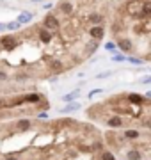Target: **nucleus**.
Here are the masks:
<instances>
[{"mask_svg":"<svg viewBox=\"0 0 151 160\" xmlns=\"http://www.w3.org/2000/svg\"><path fill=\"white\" fill-rule=\"evenodd\" d=\"M107 125L110 126V128H121V126H123V118H121V116L109 118V119H107Z\"/></svg>","mask_w":151,"mask_h":160,"instance_id":"obj_8","label":"nucleus"},{"mask_svg":"<svg viewBox=\"0 0 151 160\" xmlns=\"http://www.w3.org/2000/svg\"><path fill=\"white\" fill-rule=\"evenodd\" d=\"M61 12H62V14H68V16L73 14V4H71V2H62V4H61Z\"/></svg>","mask_w":151,"mask_h":160,"instance_id":"obj_13","label":"nucleus"},{"mask_svg":"<svg viewBox=\"0 0 151 160\" xmlns=\"http://www.w3.org/2000/svg\"><path fill=\"white\" fill-rule=\"evenodd\" d=\"M101 20H103V16L98 14V12H91V14H89V23H93V25H100Z\"/></svg>","mask_w":151,"mask_h":160,"instance_id":"obj_14","label":"nucleus"},{"mask_svg":"<svg viewBox=\"0 0 151 160\" xmlns=\"http://www.w3.org/2000/svg\"><path fill=\"white\" fill-rule=\"evenodd\" d=\"M128 160H140L142 158V155H140V151H137V149H132V151H128Z\"/></svg>","mask_w":151,"mask_h":160,"instance_id":"obj_17","label":"nucleus"},{"mask_svg":"<svg viewBox=\"0 0 151 160\" xmlns=\"http://www.w3.org/2000/svg\"><path fill=\"white\" fill-rule=\"evenodd\" d=\"M0 30H6V23H0Z\"/></svg>","mask_w":151,"mask_h":160,"instance_id":"obj_29","label":"nucleus"},{"mask_svg":"<svg viewBox=\"0 0 151 160\" xmlns=\"http://www.w3.org/2000/svg\"><path fill=\"white\" fill-rule=\"evenodd\" d=\"M105 50L107 52H114L116 50V45H114V43H105Z\"/></svg>","mask_w":151,"mask_h":160,"instance_id":"obj_23","label":"nucleus"},{"mask_svg":"<svg viewBox=\"0 0 151 160\" xmlns=\"http://www.w3.org/2000/svg\"><path fill=\"white\" fill-rule=\"evenodd\" d=\"M29 128H30V121L23 119V121L18 123V130H29Z\"/></svg>","mask_w":151,"mask_h":160,"instance_id":"obj_20","label":"nucleus"},{"mask_svg":"<svg viewBox=\"0 0 151 160\" xmlns=\"http://www.w3.org/2000/svg\"><path fill=\"white\" fill-rule=\"evenodd\" d=\"M89 34H91V38H93V39L100 41V39H101V38L105 36V29L101 27V25H94V27H91Z\"/></svg>","mask_w":151,"mask_h":160,"instance_id":"obj_6","label":"nucleus"},{"mask_svg":"<svg viewBox=\"0 0 151 160\" xmlns=\"http://www.w3.org/2000/svg\"><path fill=\"white\" fill-rule=\"evenodd\" d=\"M2 103H4V102H2V100H0V107H2Z\"/></svg>","mask_w":151,"mask_h":160,"instance_id":"obj_32","label":"nucleus"},{"mask_svg":"<svg viewBox=\"0 0 151 160\" xmlns=\"http://www.w3.org/2000/svg\"><path fill=\"white\" fill-rule=\"evenodd\" d=\"M142 4H144V0H130L126 4V12L128 14H132V16H140V11H142Z\"/></svg>","mask_w":151,"mask_h":160,"instance_id":"obj_1","label":"nucleus"},{"mask_svg":"<svg viewBox=\"0 0 151 160\" xmlns=\"http://www.w3.org/2000/svg\"><path fill=\"white\" fill-rule=\"evenodd\" d=\"M41 100L39 94H36V92H32V94H27V96H23V102L27 103H37Z\"/></svg>","mask_w":151,"mask_h":160,"instance_id":"obj_15","label":"nucleus"},{"mask_svg":"<svg viewBox=\"0 0 151 160\" xmlns=\"http://www.w3.org/2000/svg\"><path fill=\"white\" fill-rule=\"evenodd\" d=\"M32 2H43V0H32Z\"/></svg>","mask_w":151,"mask_h":160,"instance_id":"obj_31","label":"nucleus"},{"mask_svg":"<svg viewBox=\"0 0 151 160\" xmlns=\"http://www.w3.org/2000/svg\"><path fill=\"white\" fill-rule=\"evenodd\" d=\"M100 92H103V91H101V89H93V91L89 92V98H94L96 94H100Z\"/></svg>","mask_w":151,"mask_h":160,"instance_id":"obj_24","label":"nucleus"},{"mask_svg":"<svg viewBox=\"0 0 151 160\" xmlns=\"http://www.w3.org/2000/svg\"><path fill=\"white\" fill-rule=\"evenodd\" d=\"M140 82H142V84H149L151 77H149V75H146V77H142V80H140Z\"/></svg>","mask_w":151,"mask_h":160,"instance_id":"obj_26","label":"nucleus"},{"mask_svg":"<svg viewBox=\"0 0 151 160\" xmlns=\"http://www.w3.org/2000/svg\"><path fill=\"white\" fill-rule=\"evenodd\" d=\"M34 20V14L30 11H23V12H20L18 14V18H16V22L20 23V25H27V23H30Z\"/></svg>","mask_w":151,"mask_h":160,"instance_id":"obj_5","label":"nucleus"},{"mask_svg":"<svg viewBox=\"0 0 151 160\" xmlns=\"http://www.w3.org/2000/svg\"><path fill=\"white\" fill-rule=\"evenodd\" d=\"M109 75H110V73H109V71H105V73H100L98 77H100V78H103V77H109Z\"/></svg>","mask_w":151,"mask_h":160,"instance_id":"obj_27","label":"nucleus"},{"mask_svg":"<svg viewBox=\"0 0 151 160\" xmlns=\"http://www.w3.org/2000/svg\"><path fill=\"white\" fill-rule=\"evenodd\" d=\"M62 68H64V64L61 62L59 59H52V61H50V69H52L53 73H61Z\"/></svg>","mask_w":151,"mask_h":160,"instance_id":"obj_11","label":"nucleus"},{"mask_svg":"<svg viewBox=\"0 0 151 160\" xmlns=\"http://www.w3.org/2000/svg\"><path fill=\"white\" fill-rule=\"evenodd\" d=\"M75 110H80V103L76 102H70V103H66V107L62 109L64 114H71V112H75Z\"/></svg>","mask_w":151,"mask_h":160,"instance_id":"obj_9","label":"nucleus"},{"mask_svg":"<svg viewBox=\"0 0 151 160\" xmlns=\"http://www.w3.org/2000/svg\"><path fill=\"white\" fill-rule=\"evenodd\" d=\"M126 100H128L130 103H135V105H140L142 102H148V98L140 96V94H128Z\"/></svg>","mask_w":151,"mask_h":160,"instance_id":"obj_12","label":"nucleus"},{"mask_svg":"<svg viewBox=\"0 0 151 160\" xmlns=\"http://www.w3.org/2000/svg\"><path fill=\"white\" fill-rule=\"evenodd\" d=\"M128 61H130L132 64H142V62H144V61H142L140 57H130Z\"/></svg>","mask_w":151,"mask_h":160,"instance_id":"obj_22","label":"nucleus"},{"mask_svg":"<svg viewBox=\"0 0 151 160\" xmlns=\"http://www.w3.org/2000/svg\"><path fill=\"white\" fill-rule=\"evenodd\" d=\"M112 61H116V62H123V61H124V55H114Z\"/></svg>","mask_w":151,"mask_h":160,"instance_id":"obj_25","label":"nucleus"},{"mask_svg":"<svg viewBox=\"0 0 151 160\" xmlns=\"http://www.w3.org/2000/svg\"><path fill=\"white\" fill-rule=\"evenodd\" d=\"M20 27H22V25H20L18 22H9V23H6V30H18Z\"/></svg>","mask_w":151,"mask_h":160,"instance_id":"obj_19","label":"nucleus"},{"mask_svg":"<svg viewBox=\"0 0 151 160\" xmlns=\"http://www.w3.org/2000/svg\"><path fill=\"white\" fill-rule=\"evenodd\" d=\"M78 96H80V89H75V91H71V92H68V94H64V96H62V102H64V103L75 102Z\"/></svg>","mask_w":151,"mask_h":160,"instance_id":"obj_10","label":"nucleus"},{"mask_svg":"<svg viewBox=\"0 0 151 160\" xmlns=\"http://www.w3.org/2000/svg\"><path fill=\"white\" fill-rule=\"evenodd\" d=\"M18 38L16 36H4V38H0V45H2V48L4 50H7V52H11V50H14L18 46Z\"/></svg>","mask_w":151,"mask_h":160,"instance_id":"obj_2","label":"nucleus"},{"mask_svg":"<svg viewBox=\"0 0 151 160\" xmlns=\"http://www.w3.org/2000/svg\"><path fill=\"white\" fill-rule=\"evenodd\" d=\"M39 39L41 43H50L53 39V32H50V30H46L43 27V29H39Z\"/></svg>","mask_w":151,"mask_h":160,"instance_id":"obj_7","label":"nucleus"},{"mask_svg":"<svg viewBox=\"0 0 151 160\" xmlns=\"http://www.w3.org/2000/svg\"><path fill=\"white\" fill-rule=\"evenodd\" d=\"M7 77H6V73H2V71H0V80H6Z\"/></svg>","mask_w":151,"mask_h":160,"instance_id":"obj_28","label":"nucleus"},{"mask_svg":"<svg viewBox=\"0 0 151 160\" xmlns=\"http://www.w3.org/2000/svg\"><path fill=\"white\" fill-rule=\"evenodd\" d=\"M43 27H45L46 30H50V32H57L59 27H61V23H59L57 16H53V14H46L45 22H43Z\"/></svg>","mask_w":151,"mask_h":160,"instance_id":"obj_3","label":"nucleus"},{"mask_svg":"<svg viewBox=\"0 0 151 160\" xmlns=\"http://www.w3.org/2000/svg\"><path fill=\"white\" fill-rule=\"evenodd\" d=\"M101 158H103V160H116L110 151H103V153H101Z\"/></svg>","mask_w":151,"mask_h":160,"instance_id":"obj_21","label":"nucleus"},{"mask_svg":"<svg viewBox=\"0 0 151 160\" xmlns=\"http://www.w3.org/2000/svg\"><path fill=\"white\" fill-rule=\"evenodd\" d=\"M117 48L124 53H130V52H134V43L128 38H121V39H117Z\"/></svg>","mask_w":151,"mask_h":160,"instance_id":"obj_4","label":"nucleus"},{"mask_svg":"<svg viewBox=\"0 0 151 160\" xmlns=\"http://www.w3.org/2000/svg\"><path fill=\"white\" fill-rule=\"evenodd\" d=\"M139 132L137 130H126L124 132V139H139Z\"/></svg>","mask_w":151,"mask_h":160,"instance_id":"obj_18","label":"nucleus"},{"mask_svg":"<svg viewBox=\"0 0 151 160\" xmlns=\"http://www.w3.org/2000/svg\"><path fill=\"white\" fill-rule=\"evenodd\" d=\"M7 160H18V158H14V157H11V158H9V157H7Z\"/></svg>","mask_w":151,"mask_h":160,"instance_id":"obj_30","label":"nucleus"},{"mask_svg":"<svg viewBox=\"0 0 151 160\" xmlns=\"http://www.w3.org/2000/svg\"><path fill=\"white\" fill-rule=\"evenodd\" d=\"M96 48H98V41L93 39V41L87 45V48H85V55H91V53H94V52H96Z\"/></svg>","mask_w":151,"mask_h":160,"instance_id":"obj_16","label":"nucleus"}]
</instances>
